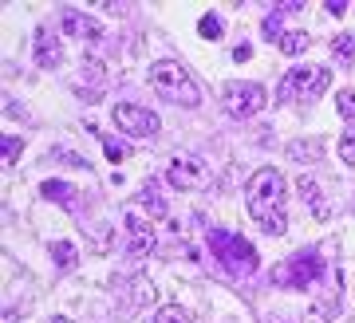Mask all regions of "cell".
Returning <instances> with one entry per match:
<instances>
[{"mask_svg":"<svg viewBox=\"0 0 355 323\" xmlns=\"http://www.w3.org/2000/svg\"><path fill=\"white\" fill-rule=\"evenodd\" d=\"M245 201H249V217H253L268 236L288 233V182L277 166H261L249 186H245Z\"/></svg>","mask_w":355,"mask_h":323,"instance_id":"obj_1","label":"cell"},{"mask_svg":"<svg viewBox=\"0 0 355 323\" xmlns=\"http://www.w3.org/2000/svg\"><path fill=\"white\" fill-rule=\"evenodd\" d=\"M150 87L174 107H202V87L178 60H154L150 63Z\"/></svg>","mask_w":355,"mask_h":323,"instance_id":"obj_2","label":"cell"},{"mask_svg":"<svg viewBox=\"0 0 355 323\" xmlns=\"http://www.w3.org/2000/svg\"><path fill=\"white\" fill-rule=\"evenodd\" d=\"M331 83V71L328 67H292L284 79H280V103H292V99H316L324 95Z\"/></svg>","mask_w":355,"mask_h":323,"instance_id":"obj_3","label":"cell"},{"mask_svg":"<svg viewBox=\"0 0 355 323\" xmlns=\"http://www.w3.org/2000/svg\"><path fill=\"white\" fill-rule=\"evenodd\" d=\"M221 99H225V114H229V119H253V114H261V107H265L268 95H265L261 83L233 79V83H225Z\"/></svg>","mask_w":355,"mask_h":323,"instance_id":"obj_4","label":"cell"},{"mask_svg":"<svg viewBox=\"0 0 355 323\" xmlns=\"http://www.w3.org/2000/svg\"><path fill=\"white\" fill-rule=\"evenodd\" d=\"M111 119H114V126L130 138H154L162 130V119L154 111H146V107H139V103H114Z\"/></svg>","mask_w":355,"mask_h":323,"instance_id":"obj_5","label":"cell"},{"mask_svg":"<svg viewBox=\"0 0 355 323\" xmlns=\"http://www.w3.org/2000/svg\"><path fill=\"white\" fill-rule=\"evenodd\" d=\"M166 182L178 189V193H193L209 182V170H205L202 158H190V154H178L170 166H166Z\"/></svg>","mask_w":355,"mask_h":323,"instance_id":"obj_6","label":"cell"},{"mask_svg":"<svg viewBox=\"0 0 355 323\" xmlns=\"http://www.w3.org/2000/svg\"><path fill=\"white\" fill-rule=\"evenodd\" d=\"M320 276H324V261H320L316 252H304L300 261H288V264H277L272 268V280L277 284H292V288H308Z\"/></svg>","mask_w":355,"mask_h":323,"instance_id":"obj_7","label":"cell"},{"mask_svg":"<svg viewBox=\"0 0 355 323\" xmlns=\"http://www.w3.org/2000/svg\"><path fill=\"white\" fill-rule=\"evenodd\" d=\"M209 249L221 256V264H257L253 245H249L241 233H225V229H214V233H209Z\"/></svg>","mask_w":355,"mask_h":323,"instance_id":"obj_8","label":"cell"},{"mask_svg":"<svg viewBox=\"0 0 355 323\" xmlns=\"http://www.w3.org/2000/svg\"><path fill=\"white\" fill-rule=\"evenodd\" d=\"M127 233H130V241H127L130 261H142V256H150L158 249V233H154V225L142 213H135V209L127 213Z\"/></svg>","mask_w":355,"mask_h":323,"instance_id":"obj_9","label":"cell"},{"mask_svg":"<svg viewBox=\"0 0 355 323\" xmlns=\"http://www.w3.org/2000/svg\"><path fill=\"white\" fill-rule=\"evenodd\" d=\"M60 24L71 40H103V24L99 20H91L87 12H79V8H60Z\"/></svg>","mask_w":355,"mask_h":323,"instance_id":"obj_10","label":"cell"},{"mask_svg":"<svg viewBox=\"0 0 355 323\" xmlns=\"http://www.w3.org/2000/svg\"><path fill=\"white\" fill-rule=\"evenodd\" d=\"M36 63L48 67V71H55V67L64 63V44H60V36L44 24H40V32H36Z\"/></svg>","mask_w":355,"mask_h":323,"instance_id":"obj_11","label":"cell"},{"mask_svg":"<svg viewBox=\"0 0 355 323\" xmlns=\"http://www.w3.org/2000/svg\"><path fill=\"white\" fill-rule=\"evenodd\" d=\"M324 138H292L288 142V158L292 162H304V166H312V162L324 158Z\"/></svg>","mask_w":355,"mask_h":323,"instance_id":"obj_12","label":"cell"},{"mask_svg":"<svg viewBox=\"0 0 355 323\" xmlns=\"http://www.w3.org/2000/svg\"><path fill=\"white\" fill-rule=\"evenodd\" d=\"M296 189H300V198L308 201V209H312V217H316V221H328V198H324V193H320V186L316 182H312V177H300V182H296Z\"/></svg>","mask_w":355,"mask_h":323,"instance_id":"obj_13","label":"cell"},{"mask_svg":"<svg viewBox=\"0 0 355 323\" xmlns=\"http://www.w3.org/2000/svg\"><path fill=\"white\" fill-rule=\"evenodd\" d=\"M139 201H142V209L150 213V217H166V213H170V205H166L158 182H146V186L139 189Z\"/></svg>","mask_w":355,"mask_h":323,"instance_id":"obj_14","label":"cell"},{"mask_svg":"<svg viewBox=\"0 0 355 323\" xmlns=\"http://www.w3.org/2000/svg\"><path fill=\"white\" fill-rule=\"evenodd\" d=\"M280 51H284V55H304L308 48H312V36H308V32H280Z\"/></svg>","mask_w":355,"mask_h":323,"instance_id":"obj_15","label":"cell"},{"mask_svg":"<svg viewBox=\"0 0 355 323\" xmlns=\"http://www.w3.org/2000/svg\"><path fill=\"white\" fill-rule=\"evenodd\" d=\"M87 241H91V249H95V252L103 256V252H111V245H114V229H111L107 221H103V225H91Z\"/></svg>","mask_w":355,"mask_h":323,"instance_id":"obj_16","label":"cell"},{"mask_svg":"<svg viewBox=\"0 0 355 323\" xmlns=\"http://www.w3.org/2000/svg\"><path fill=\"white\" fill-rule=\"evenodd\" d=\"M51 261H55V268H76V261H79L76 245L71 241H55L51 245Z\"/></svg>","mask_w":355,"mask_h":323,"instance_id":"obj_17","label":"cell"},{"mask_svg":"<svg viewBox=\"0 0 355 323\" xmlns=\"http://www.w3.org/2000/svg\"><path fill=\"white\" fill-rule=\"evenodd\" d=\"M40 193H44V198H55L60 205H71V198H76V189L67 186V182H60V177L44 182V186H40Z\"/></svg>","mask_w":355,"mask_h":323,"instance_id":"obj_18","label":"cell"},{"mask_svg":"<svg viewBox=\"0 0 355 323\" xmlns=\"http://www.w3.org/2000/svg\"><path fill=\"white\" fill-rule=\"evenodd\" d=\"M150 299H154V288H150V280H142V276H139V280L130 284V299H127V308H135V311H139V308H146Z\"/></svg>","mask_w":355,"mask_h":323,"instance_id":"obj_19","label":"cell"},{"mask_svg":"<svg viewBox=\"0 0 355 323\" xmlns=\"http://www.w3.org/2000/svg\"><path fill=\"white\" fill-rule=\"evenodd\" d=\"M331 55H336V60H343V63L355 60V36H352V32H340V36L331 40Z\"/></svg>","mask_w":355,"mask_h":323,"instance_id":"obj_20","label":"cell"},{"mask_svg":"<svg viewBox=\"0 0 355 323\" xmlns=\"http://www.w3.org/2000/svg\"><path fill=\"white\" fill-rule=\"evenodd\" d=\"M20 150H24V138H16V134H4V138H0V158H4V166H16Z\"/></svg>","mask_w":355,"mask_h":323,"instance_id":"obj_21","label":"cell"},{"mask_svg":"<svg viewBox=\"0 0 355 323\" xmlns=\"http://www.w3.org/2000/svg\"><path fill=\"white\" fill-rule=\"evenodd\" d=\"M150 323H190V311L178 308V304H166V308L154 311V320H150Z\"/></svg>","mask_w":355,"mask_h":323,"instance_id":"obj_22","label":"cell"},{"mask_svg":"<svg viewBox=\"0 0 355 323\" xmlns=\"http://www.w3.org/2000/svg\"><path fill=\"white\" fill-rule=\"evenodd\" d=\"M336 111H340L347 123L355 119V91H352V87H343L340 95H336Z\"/></svg>","mask_w":355,"mask_h":323,"instance_id":"obj_23","label":"cell"},{"mask_svg":"<svg viewBox=\"0 0 355 323\" xmlns=\"http://www.w3.org/2000/svg\"><path fill=\"white\" fill-rule=\"evenodd\" d=\"M198 32H202L205 40H221V20H217V12H205L202 24H198Z\"/></svg>","mask_w":355,"mask_h":323,"instance_id":"obj_24","label":"cell"},{"mask_svg":"<svg viewBox=\"0 0 355 323\" xmlns=\"http://www.w3.org/2000/svg\"><path fill=\"white\" fill-rule=\"evenodd\" d=\"M340 158L347 162V166H355V130L340 138Z\"/></svg>","mask_w":355,"mask_h":323,"instance_id":"obj_25","label":"cell"},{"mask_svg":"<svg viewBox=\"0 0 355 323\" xmlns=\"http://www.w3.org/2000/svg\"><path fill=\"white\" fill-rule=\"evenodd\" d=\"M103 150H107V158H111V162H123V146H119V142L103 138Z\"/></svg>","mask_w":355,"mask_h":323,"instance_id":"obj_26","label":"cell"},{"mask_svg":"<svg viewBox=\"0 0 355 323\" xmlns=\"http://www.w3.org/2000/svg\"><path fill=\"white\" fill-rule=\"evenodd\" d=\"M312 311H316V315H336V299H316Z\"/></svg>","mask_w":355,"mask_h":323,"instance_id":"obj_27","label":"cell"},{"mask_svg":"<svg viewBox=\"0 0 355 323\" xmlns=\"http://www.w3.org/2000/svg\"><path fill=\"white\" fill-rule=\"evenodd\" d=\"M324 8H328L331 16H343V12H347V4H343V0H328V4H324Z\"/></svg>","mask_w":355,"mask_h":323,"instance_id":"obj_28","label":"cell"},{"mask_svg":"<svg viewBox=\"0 0 355 323\" xmlns=\"http://www.w3.org/2000/svg\"><path fill=\"white\" fill-rule=\"evenodd\" d=\"M249 55H253V48H245V44H241V48H233V60H237V63H245Z\"/></svg>","mask_w":355,"mask_h":323,"instance_id":"obj_29","label":"cell"},{"mask_svg":"<svg viewBox=\"0 0 355 323\" xmlns=\"http://www.w3.org/2000/svg\"><path fill=\"white\" fill-rule=\"evenodd\" d=\"M51 323H71V320H67V315H55V320H51Z\"/></svg>","mask_w":355,"mask_h":323,"instance_id":"obj_30","label":"cell"}]
</instances>
